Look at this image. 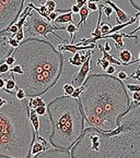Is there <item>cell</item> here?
Masks as SVG:
<instances>
[{
	"mask_svg": "<svg viewBox=\"0 0 140 158\" xmlns=\"http://www.w3.org/2000/svg\"><path fill=\"white\" fill-rule=\"evenodd\" d=\"M71 158H140V102H130L117 128L84 129L70 149Z\"/></svg>",
	"mask_w": 140,
	"mask_h": 158,
	"instance_id": "cell-1",
	"label": "cell"
},
{
	"mask_svg": "<svg viewBox=\"0 0 140 158\" xmlns=\"http://www.w3.org/2000/svg\"><path fill=\"white\" fill-rule=\"evenodd\" d=\"M12 56L14 64L21 67L22 74L11 75L26 97L44 95L58 83L63 74V55L48 40L36 37L23 40Z\"/></svg>",
	"mask_w": 140,
	"mask_h": 158,
	"instance_id": "cell-2",
	"label": "cell"
},
{
	"mask_svg": "<svg viewBox=\"0 0 140 158\" xmlns=\"http://www.w3.org/2000/svg\"><path fill=\"white\" fill-rule=\"evenodd\" d=\"M84 91L79 96L82 114L90 128L111 132L119 126L121 114L130 104L124 82L106 73L90 74L82 84Z\"/></svg>",
	"mask_w": 140,
	"mask_h": 158,
	"instance_id": "cell-3",
	"label": "cell"
},
{
	"mask_svg": "<svg viewBox=\"0 0 140 158\" xmlns=\"http://www.w3.org/2000/svg\"><path fill=\"white\" fill-rule=\"evenodd\" d=\"M28 99H18L14 91L0 89V156L31 158L35 132L30 121Z\"/></svg>",
	"mask_w": 140,
	"mask_h": 158,
	"instance_id": "cell-4",
	"label": "cell"
},
{
	"mask_svg": "<svg viewBox=\"0 0 140 158\" xmlns=\"http://www.w3.org/2000/svg\"><path fill=\"white\" fill-rule=\"evenodd\" d=\"M50 122L48 142L54 148L70 151L84 131L80 102L71 96H57L46 105Z\"/></svg>",
	"mask_w": 140,
	"mask_h": 158,
	"instance_id": "cell-5",
	"label": "cell"
},
{
	"mask_svg": "<svg viewBox=\"0 0 140 158\" xmlns=\"http://www.w3.org/2000/svg\"><path fill=\"white\" fill-rule=\"evenodd\" d=\"M23 27H25L26 32L28 33L31 37L43 36L44 38H47V35L48 34H54V36H56L63 43H65V44L69 43L67 40H65V38L61 37L60 35H58L56 33V31H66V26L55 25L54 23L46 21L43 16H41L34 10H32L30 12Z\"/></svg>",
	"mask_w": 140,
	"mask_h": 158,
	"instance_id": "cell-6",
	"label": "cell"
},
{
	"mask_svg": "<svg viewBox=\"0 0 140 158\" xmlns=\"http://www.w3.org/2000/svg\"><path fill=\"white\" fill-rule=\"evenodd\" d=\"M25 0H0V35H5L22 13Z\"/></svg>",
	"mask_w": 140,
	"mask_h": 158,
	"instance_id": "cell-7",
	"label": "cell"
},
{
	"mask_svg": "<svg viewBox=\"0 0 140 158\" xmlns=\"http://www.w3.org/2000/svg\"><path fill=\"white\" fill-rule=\"evenodd\" d=\"M91 58H92V56H90L89 58L86 59V60L82 63L81 67H80L79 71L72 77L71 85H72L73 87H80V86H82V84L84 83L85 79L88 77L89 72H90V68H91Z\"/></svg>",
	"mask_w": 140,
	"mask_h": 158,
	"instance_id": "cell-8",
	"label": "cell"
},
{
	"mask_svg": "<svg viewBox=\"0 0 140 158\" xmlns=\"http://www.w3.org/2000/svg\"><path fill=\"white\" fill-rule=\"evenodd\" d=\"M47 0H31V2L33 6H41L44 5ZM55 1L57 5V9L56 12L58 13H66V12H69L71 7L76 3V0H53Z\"/></svg>",
	"mask_w": 140,
	"mask_h": 158,
	"instance_id": "cell-9",
	"label": "cell"
},
{
	"mask_svg": "<svg viewBox=\"0 0 140 158\" xmlns=\"http://www.w3.org/2000/svg\"><path fill=\"white\" fill-rule=\"evenodd\" d=\"M105 38H111V40H113L115 43H116V45H115L116 49H121V50L125 49L124 38H133L136 43L139 40L138 36H135V35H133V36H130L129 34H125V33H119V32L113 33V34H110V35H105V36H100V37H98V40H105Z\"/></svg>",
	"mask_w": 140,
	"mask_h": 158,
	"instance_id": "cell-10",
	"label": "cell"
},
{
	"mask_svg": "<svg viewBox=\"0 0 140 158\" xmlns=\"http://www.w3.org/2000/svg\"><path fill=\"white\" fill-rule=\"evenodd\" d=\"M94 48H96V43L95 44H90L86 45V46H78L77 44H70V43H67V44H59L57 45L56 49L58 51H60L61 54L66 52V51H69L70 54L75 55L78 51H82V50H93Z\"/></svg>",
	"mask_w": 140,
	"mask_h": 158,
	"instance_id": "cell-11",
	"label": "cell"
},
{
	"mask_svg": "<svg viewBox=\"0 0 140 158\" xmlns=\"http://www.w3.org/2000/svg\"><path fill=\"white\" fill-rule=\"evenodd\" d=\"M98 1H100L101 3H104V5L110 6V7L113 9V11H115V13H116V19L115 20H116L117 25L126 23V22L130 21L131 18H133V16H130L129 14H127L125 11H123L120 8L117 7L116 3H114L113 1H111V0H98Z\"/></svg>",
	"mask_w": 140,
	"mask_h": 158,
	"instance_id": "cell-12",
	"label": "cell"
},
{
	"mask_svg": "<svg viewBox=\"0 0 140 158\" xmlns=\"http://www.w3.org/2000/svg\"><path fill=\"white\" fill-rule=\"evenodd\" d=\"M49 147V143L44 136H41L40 134L35 136V141L32 145L31 148V158L34 156L38 155V154L43 153V152L47 151Z\"/></svg>",
	"mask_w": 140,
	"mask_h": 158,
	"instance_id": "cell-13",
	"label": "cell"
},
{
	"mask_svg": "<svg viewBox=\"0 0 140 158\" xmlns=\"http://www.w3.org/2000/svg\"><path fill=\"white\" fill-rule=\"evenodd\" d=\"M32 158H71L70 156V151H65V149H47L38 155L34 156Z\"/></svg>",
	"mask_w": 140,
	"mask_h": 158,
	"instance_id": "cell-14",
	"label": "cell"
},
{
	"mask_svg": "<svg viewBox=\"0 0 140 158\" xmlns=\"http://www.w3.org/2000/svg\"><path fill=\"white\" fill-rule=\"evenodd\" d=\"M8 38L5 35H0V64L3 62L7 57L13 52L14 49L8 44Z\"/></svg>",
	"mask_w": 140,
	"mask_h": 158,
	"instance_id": "cell-15",
	"label": "cell"
},
{
	"mask_svg": "<svg viewBox=\"0 0 140 158\" xmlns=\"http://www.w3.org/2000/svg\"><path fill=\"white\" fill-rule=\"evenodd\" d=\"M83 51V50H82ZM93 54V50H86L84 52H81V51H78L75 55H72V57L69 58V63L73 67H81L82 63L89 58L90 56H92Z\"/></svg>",
	"mask_w": 140,
	"mask_h": 158,
	"instance_id": "cell-16",
	"label": "cell"
},
{
	"mask_svg": "<svg viewBox=\"0 0 140 158\" xmlns=\"http://www.w3.org/2000/svg\"><path fill=\"white\" fill-rule=\"evenodd\" d=\"M118 58L124 67H128L133 63H137V60H133V54L128 49H123L118 54Z\"/></svg>",
	"mask_w": 140,
	"mask_h": 158,
	"instance_id": "cell-17",
	"label": "cell"
},
{
	"mask_svg": "<svg viewBox=\"0 0 140 158\" xmlns=\"http://www.w3.org/2000/svg\"><path fill=\"white\" fill-rule=\"evenodd\" d=\"M73 23V13L71 11L66 12V13H60L54 21L55 25H63V24Z\"/></svg>",
	"mask_w": 140,
	"mask_h": 158,
	"instance_id": "cell-18",
	"label": "cell"
},
{
	"mask_svg": "<svg viewBox=\"0 0 140 158\" xmlns=\"http://www.w3.org/2000/svg\"><path fill=\"white\" fill-rule=\"evenodd\" d=\"M96 47H98V49H100V51L102 52V55H103V57L102 58L103 59H105L106 61H108V62L111 63V64H116V65H123V63L120 62L119 60H117V59H115L113 56H111V54L110 52H107V51H105L104 50V48H103V45H101V44H98L96 43Z\"/></svg>",
	"mask_w": 140,
	"mask_h": 158,
	"instance_id": "cell-19",
	"label": "cell"
},
{
	"mask_svg": "<svg viewBox=\"0 0 140 158\" xmlns=\"http://www.w3.org/2000/svg\"><path fill=\"white\" fill-rule=\"evenodd\" d=\"M30 121L31 124L33 127V130L35 132V135L40 134V119H38V116L36 114V112L34 111V109H30Z\"/></svg>",
	"mask_w": 140,
	"mask_h": 158,
	"instance_id": "cell-20",
	"label": "cell"
},
{
	"mask_svg": "<svg viewBox=\"0 0 140 158\" xmlns=\"http://www.w3.org/2000/svg\"><path fill=\"white\" fill-rule=\"evenodd\" d=\"M89 14H90V10L88 8V6H83L82 8H80V11H79V15H80V20L79 22L77 23V27L79 28L81 25L86 23V20L89 18Z\"/></svg>",
	"mask_w": 140,
	"mask_h": 158,
	"instance_id": "cell-21",
	"label": "cell"
},
{
	"mask_svg": "<svg viewBox=\"0 0 140 158\" xmlns=\"http://www.w3.org/2000/svg\"><path fill=\"white\" fill-rule=\"evenodd\" d=\"M28 105L30 109H35V108L38 107V106H46L44 99H43L41 96H38V97H28Z\"/></svg>",
	"mask_w": 140,
	"mask_h": 158,
	"instance_id": "cell-22",
	"label": "cell"
},
{
	"mask_svg": "<svg viewBox=\"0 0 140 158\" xmlns=\"http://www.w3.org/2000/svg\"><path fill=\"white\" fill-rule=\"evenodd\" d=\"M66 31L69 33V35L71 36V42L70 44H75V38H76V34L79 32V28L77 27V25H75L73 23H69L66 26Z\"/></svg>",
	"mask_w": 140,
	"mask_h": 158,
	"instance_id": "cell-23",
	"label": "cell"
},
{
	"mask_svg": "<svg viewBox=\"0 0 140 158\" xmlns=\"http://www.w3.org/2000/svg\"><path fill=\"white\" fill-rule=\"evenodd\" d=\"M5 89L7 91H16V84L14 82L12 75H10V77L8 80H6V85H5Z\"/></svg>",
	"mask_w": 140,
	"mask_h": 158,
	"instance_id": "cell-24",
	"label": "cell"
},
{
	"mask_svg": "<svg viewBox=\"0 0 140 158\" xmlns=\"http://www.w3.org/2000/svg\"><path fill=\"white\" fill-rule=\"evenodd\" d=\"M112 27H113V26L111 25L110 23H107V22H102V21H101V24H100L101 36H105V35H107V33L110 32V30Z\"/></svg>",
	"mask_w": 140,
	"mask_h": 158,
	"instance_id": "cell-25",
	"label": "cell"
},
{
	"mask_svg": "<svg viewBox=\"0 0 140 158\" xmlns=\"http://www.w3.org/2000/svg\"><path fill=\"white\" fill-rule=\"evenodd\" d=\"M75 89H76V87H73V86L71 85V84H68V83L63 84V95H66V96H71V95H72L73 92H75Z\"/></svg>",
	"mask_w": 140,
	"mask_h": 158,
	"instance_id": "cell-26",
	"label": "cell"
},
{
	"mask_svg": "<svg viewBox=\"0 0 140 158\" xmlns=\"http://www.w3.org/2000/svg\"><path fill=\"white\" fill-rule=\"evenodd\" d=\"M101 3V2H100ZM101 6H102V12L105 14V16H106V19L110 20L111 15H112V13L114 11H113V9L110 7V6L107 5H104V3H101Z\"/></svg>",
	"mask_w": 140,
	"mask_h": 158,
	"instance_id": "cell-27",
	"label": "cell"
},
{
	"mask_svg": "<svg viewBox=\"0 0 140 158\" xmlns=\"http://www.w3.org/2000/svg\"><path fill=\"white\" fill-rule=\"evenodd\" d=\"M44 6L46 7V9H47V11L50 13V12H54V11H56V9H57V5H56V2L55 1H53V0H47L46 2L44 3Z\"/></svg>",
	"mask_w": 140,
	"mask_h": 158,
	"instance_id": "cell-28",
	"label": "cell"
},
{
	"mask_svg": "<svg viewBox=\"0 0 140 158\" xmlns=\"http://www.w3.org/2000/svg\"><path fill=\"white\" fill-rule=\"evenodd\" d=\"M34 111L36 112V114L37 116H46L47 114V109H46V106H38V107H36L34 109Z\"/></svg>",
	"mask_w": 140,
	"mask_h": 158,
	"instance_id": "cell-29",
	"label": "cell"
},
{
	"mask_svg": "<svg viewBox=\"0 0 140 158\" xmlns=\"http://www.w3.org/2000/svg\"><path fill=\"white\" fill-rule=\"evenodd\" d=\"M96 64L98 65H100L101 68H102L103 70H106L108 68V65L111 64L110 62H108V61H106L105 60V59H103V58H101V59H98V60H96Z\"/></svg>",
	"mask_w": 140,
	"mask_h": 158,
	"instance_id": "cell-30",
	"label": "cell"
},
{
	"mask_svg": "<svg viewBox=\"0 0 140 158\" xmlns=\"http://www.w3.org/2000/svg\"><path fill=\"white\" fill-rule=\"evenodd\" d=\"M13 37L15 38V40H18L19 43H21L22 40H24V27L20 28V30L18 31V33H16L15 35H13Z\"/></svg>",
	"mask_w": 140,
	"mask_h": 158,
	"instance_id": "cell-31",
	"label": "cell"
},
{
	"mask_svg": "<svg viewBox=\"0 0 140 158\" xmlns=\"http://www.w3.org/2000/svg\"><path fill=\"white\" fill-rule=\"evenodd\" d=\"M126 89L127 91H130L131 93H133V92H140V85L139 84H127Z\"/></svg>",
	"mask_w": 140,
	"mask_h": 158,
	"instance_id": "cell-32",
	"label": "cell"
},
{
	"mask_svg": "<svg viewBox=\"0 0 140 158\" xmlns=\"http://www.w3.org/2000/svg\"><path fill=\"white\" fill-rule=\"evenodd\" d=\"M15 97L18 98V99H20V100L25 99V98H26V94H25V92H24L22 89H18V87H16V91H15Z\"/></svg>",
	"mask_w": 140,
	"mask_h": 158,
	"instance_id": "cell-33",
	"label": "cell"
},
{
	"mask_svg": "<svg viewBox=\"0 0 140 158\" xmlns=\"http://www.w3.org/2000/svg\"><path fill=\"white\" fill-rule=\"evenodd\" d=\"M10 69H11V67H10V65H8L6 62H2L1 64H0V75L10 72Z\"/></svg>",
	"mask_w": 140,
	"mask_h": 158,
	"instance_id": "cell-34",
	"label": "cell"
},
{
	"mask_svg": "<svg viewBox=\"0 0 140 158\" xmlns=\"http://www.w3.org/2000/svg\"><path fill=\"white\" fill-rule=\"evenodd\" d=\"M8 44H9L13 49H15V48H18V47H19L20 43L18 42V40H16L15 38L13 37V36H11V37L8 38Z\"/></svg>",
	"mask_w": 140,
	"mask_h": 158,
	"instance_id": "cell-35",
	"label": "cell"
},
{
	"mask_svg": "<svg viewBox=\"0 0 140 158\" xmlns=\"http://www.w3.org/2000/svg\"><path fill=\"white\" fill-rule=\"evenodd\" d=\"M84 91V87H83V85L82 86H80V87H76L75 89V92L72 93V95H71V97H73V98H79V96L81 95V93Z\"/></svg>",
	"mask_w": 140,
	"mask_h": 158,
	"instance_id": "cell-36",
	"label": "cell"
},
{
	"mask_svg": "<svg viewBox=\"0 0 140 158\" xmlns=\"http://www.w3.org/2000/svg\"><path fill=\"white\" fill-rule=\"evenodd\" d=\"M128 77H130V79H133V80H140V65L136 69V71L133 73H131L130 75H128Z\"/></svg>",
	"mask_w": 140,
	"mask_h": 158,
	"instance_id": "cell-37",
	"label": "cell"
},
{
	"mask_svg": "<svg viewBox=\"0 0 140 158\" xmlns=\"http://www.w3.org/2000/svg\"><path fill=\"white\" fill-rule=\"evenodd\" d=\"M129 3L133 9L138 10V12H140V0H129Z\"/></svg>",
	"mask_w": 140,
	"mask_h": 158,
	"instance_id": "cell-38",
	"label": "cell"
},
{
	"mask_svg": "<svg viewBox=\"0 0 140 158\" xmlns=\"http://www.w3.org/2000/svg\"><path fill=\"white\" fill-rule=\"evenodd\" d=\"M117 77H118V79L120 80V81L124 82L125 80L128 79V74H127V73L125 72L124 70H121V71H119V72H118V74H117Z\"/></svg>",
	"mask_w": 140,
	"mask_h": 158,
	"instance_id": "cell-39",
	"label": "cell"
},
{
	"mask_svg": "<svg viewBox=\"0 0 140 158\" xmlns=\"http://www.w3.org/2000/svg\"><path fill=\"white\" fill-rule=\"evenodd\" d=\"M3 62H6L8 65H10V67H12V65H14V57L12 56V54L10 55L9 57H7V58L3 60Z\"/></svg>",
	"mask_w": 140,
	"mask_h": 158,
	"instance_id": "cell-40",
	"label": "cell"
},
{
	"mask_svg": "<svg viewBox=\"0 0 140 158\" xmlns=\"http://www.w3.org/2000/svg\"><path fill=\"white\" fill-rule=\"evenodd\" d=\"M105 72H106V74L108 75H113L115 72H116V69H115L114 64H110L108 65V68L106 70H105Z\"/></svg>",
	"mask_w": 140,
	"mask_h": 158,
	"instance_id": "cell-41",
	"label": "cell"
},
{
	"mask_svg": "<svg viewBox=\"0 0 140 158\" xmlns=\"http://www.w3.org/2000/svg\"><path fill=\"white\" fill-rule=\"evenodd\" d=\"M86 6H88L90 11H98V6L96 5V2H88Z\"/></svg>",
	"mask_w": 140,
	"mask_h": 158,
	"instance_id": "cell-42",
	"label": "cell"
},
{
	"mask_svg": "<svg viewBox=\"0 0 140 158\" xmlns=\"http://www.w3.org/2000/svg\"><path fill=\"white\" fill-rule=\"evenodd\" d=\"M131 98H133V102H140V92H133L131 94Z\"/></svg>",
	"mask_w": 140,
	"mask_h": 158,
	"instance_id": "cell-43",
	"label": "cell"
},
{
	"mask_svg": "<svg viewBox=\"0 0 140 158\" xmlns=\"http://www.w3.org/2000/svg\"><path fill=\"white\" fill-rule=\"evenodd\" d=\"M57 16H58V12H56V11L50 12V13H49V20L48 21L50 22V23H54V21L56 20Z\"/></svg>",
	"mask_w": 140,
	"mask_h": 158,
	"instance_id": "cell-44",
	"label": "cell"
},
{
	"mask_svg": "<svg viewBox=\"0 0 140 158\" xmlns=\"http://www.w3.org/2000/svg\"><path fill=\"white\" fill-rule=\"evenodd\" d=\"M88 3V0H76V5L79 8H82L83 6H85Z\"/></svg>",
	"mask_w": 140,
	"mask_h": 158,
	"instance_id": "cell-45",
	"label": "cell"
},
{
	"mask_svg": "<svg viewBox=\"0 0 140 158\" xmlns=\"http://www.w3.org/2000/svg\"><path fill=\"white\" fill-rule=\"evenodd\" d=\"M138 20H139V24H138V27H136L135 30H133L130 33H129V35H130V36H133V35H135L136 33L138 32V31H140V12H139V16H138Z\"/></svg>",
	"mask_w": 140,
	"mask_h": 158,
	"instance_id": "cell-46",
	"label": "cell"
},
{
	"mask_svg": "<svg viewBox=\"0 0 140 158\" xmlns=\"http://www.w3.org/2000/svg\"><path fill=\"white\" fill-rule=\"evenodd\" d=\"M70 11L72 12V13H78V14H79V11H80V8H79V7H78V6H77V5H76V3H75V5H73V6H72V7H71V9H70Z\"/></svg>",
	"mask_w": 140,
	"mask_h": 158,
	"instance_id": "cell-47",
	"label": "cell"
},
{
	"mask_svg": "<svg viewBox=\"0 0 140 158\" xmlns=\"http://www.w3.org/2000/svg\"><path fill=\"white\" fill-rule=\"evenodd\" d=\"M103 48H104V50H105V51H107V52H110V51H111V46H110V43H108V40L104 44Z\"/></svg>",
	"mask_w": 140,
	"mask_h": 158,
	"instance_id": "cell-48",
	"label": "cell"
},
{
	"mask_svg": "<svg viewBox=\"0 0 140 158\" xmlns=\"http://www.w3.org/2000/svg\"><path fill=\"white\" fill-rule=\"evenodd\" d=\"M5 85H6V80L2 79V77H0V89H5Z\"/></svg>",
	"mask_w": 140,
	"mask_h": 158,
	"instance_id": "cell-49",
	"label": "cell"
},
{
	"mask_svg": "<svg viewBox=\"0 0 140 158\" xmlns=\"http://www.w3.org/2000/svg\"><path fill=\"white\" fill-rule=\"evenodd\" d=\"M98 0H88V2H96Z\"/></svg>",
	"mask_w": 140,
	"mask_h": 158,
	"instance_id": "cell-50",
	"label": "cell"
},
{
	"mask_svg": "<svg viewBox=\"0 0 140 158\" xmlns=\"http://www.w3.org/2000/svg\"><path fill=\"white\" fill-rule=\"evenodd\" d=\"M137 62H140V52H139V57H138V59H137Z\"/></svg>",
	"mask_w": 140,
	"mask_h": 158,
	"instance_id": "cell-51",
	"label": "cell"
},
{
	"mask_svg": "<svg viewBox=\"0 0 140 158\" xmlns=\"http://www.w3.org/2000/svg\"><path fill=\"white\" fill-rule=\"evenodd\" d=\"M0 158H2V157H1V156H0Z\"/></svg>",
	"mask_w": 140,
	"mask_h": 158,
	"instance_id": "cell-52",
	"label": "cell"
}]
</instances>
